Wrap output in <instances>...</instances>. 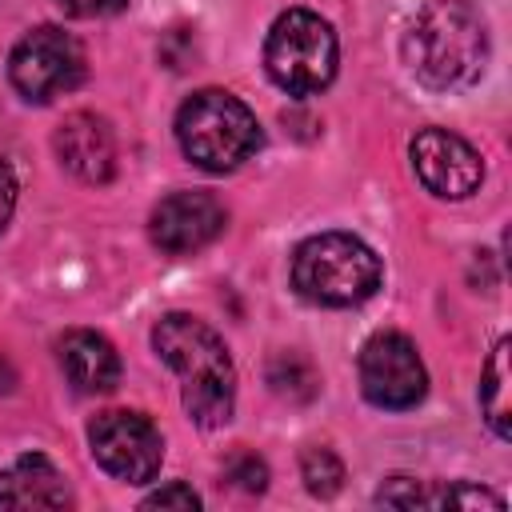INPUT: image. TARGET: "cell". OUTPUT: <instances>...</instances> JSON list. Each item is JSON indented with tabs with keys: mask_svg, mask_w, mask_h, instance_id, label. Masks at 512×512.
Returning <instances> with one entry per match:
<instances>
[{
	"mask_svg": "<svg viewBox=\"0 0 512 512\" xmlns=\"http://www.w3.org/2000/svg\"><path fill=\"white\" fill-rule=\"evenodd\" d=\"M404 64L432 92L480 80L488 64V24L472 0H428L404 32Z\"/></svg>",
	"mask_w": 512,
	"mask_h": 512,
	"instance_id": "cell-1",
	"label": "cell"
},
{
	"mask_svg": "<svg viewBox=\"0 0 512 512\" xmlns=\"http://www.w3.org/2000/svg\"><path fill=\"white\" fill-rule=\"evenodd\" d=\"M152 348L180 376L184 412L200 428H220L236 408V368L216 328L188 312H168L152 328Z\"/></svg>",
	"mask_w": 512,
	"mask_h": 512,
	"instance_id": "cell-2",
	"label": "cell"
},
{
	"mask_svg": "<svg viewBox=\"0 0 512 512\" xmlns=\"http://www.w3.org/2000/svg\"><path fill=\"white\" fill-rule=\"evenodd\" d=\"M176 140L184 156L204 168V172H232L260 148V124L252 108L224 92V88H204L192 92L180 112H176Z\"/></svg>",
	"mask_w": 512,
	"mask_h": 512,
	"instance_id": "cell-3",
	"label": "cell"
},
{
	"mask_svg": "<svg viewBox=\"0 0 512 512\" xmlns=\"http://www.w3.org/2000/svg\"><path fill=\"white\" fill-rule=\"evenodd\" d=\"M292 288L324 308H352L380 288V256L352 232L308 236L292 256Z\"/></svg>",
	"mask_w": 512,
	"mask_h": 512,
	"instance_id": "cell-4",
	"label": "cell"
},
{
	"mask_svg": "<svg viewBox=\"0 0 512 512\" xmlns=\"http://www.w3.org/2000/svg\"><path fill=\"white\" fill-rule=\"evenodd\" d=\"M336 32L308 8H288L272 20L264 40V68L288 96L324 92L336 76Z\"/></svg>",
	"mask_w": 512,
	"mask_h": 512,
	"instance_id": "cell-5",
	"label": "cell"
},
{
	"mask_svg": "<svg viewBox=\"0 0 512 512\" xmlns=\"http://www.w3.org/2000/svg\"><path fill=\"white\" fill-rule=\"evenodd\" d=\"M8 76H12V88L24 100L48 104V100L72 92L84 80V48H80V40L72 32L56 28V24L32 28L12 48Z\"/></svg>",
	"mask_w": 512,
	"mask_h": 512,
	"instance_id": "cell-6",
	"label": "cell"
},
{
	"mask_svg": "<svg viewBox=\"0 0 512 512\" xmlns=\"http://www.w3.org/2000/svg\"><path fill=\"white\" fill-rule=\"evenodd\" d=\"M360 392L368 404L404 412L416 408L428 392V372L416 344L404 332H376L360 348Z\"/></svg>",
	"mask_w": 512,
	"mask_h": 512,
	"instance_id": "cell-7",
	"label": "cell"
},
{
	"mask_svg": "<svg viewBox=\"0 0 512 512\" xmlns=\"http://www.w3.org/2000/svg\"><path fill=\"white\" fill-rule=\"evenodd\" d=\"M88 444L96 464L124 484H148L164 460L160 428L144 412H124V408L100 412L88 424Z\"/></svg>",
	"mask_w": 512,
	"mask_h": 512,
	"instance_id": "cell-8",
	"label": "cell"
},
{
	"mask_svg": "<svg viewBox=\"0 0 512 512\" xmlns=\"http://www.w3.org/2000/svg\"><path fill=\"white\" fill-rule=\"evenodd\" d=\"M408 156H412L420 184L440 200H464L484 180L480 152L448 128H420L408 144Z\"/></svg>",
	"mask_w": 512,
	"mask_h": 512,
	"instance_id": "cell-9",
	"label": "cell"
},
{
	"mask_svg": "<svg viewBox=\"0 0 512 512\" xmlns=\"http://www.w3.org/2000/svg\"><path fill=\"white\" fill-rule=\"evenodd\" d=\"M224 224H228V216H224L220 200L208 192H172L148 216L152 244L164 248L168 256H188V252L208 248L224 232Z\"/></svg>",
	"mask_w": 512,
	"mask_h": 512,
	"instance_id": "cell-10",
	"label": "cell"
},
{
	"mask_svg": "<svg viewBox=\"0 0 512 512\" xmlns=\"http://www.w3.org/2000/svg\"><path fill=\"white\" fill-rule=\"evenodd\" d=\"M52 148L60 164L84 180V184H108L116 176V136L104 116L96 112H72L52 136Z\"/></svg>",
	"mask_w": 512,
	"mask_h": 512,
	"instance_id": "cell-11",
	"label": "cell"
},
{
	"mask_svg": "<svg viewBox=\"0 0 512 512\" xmlns=\"http://www.w3.org/2000/svg\"><path fill=\"white\" fill-rule=\"evenodd\" d=\"M56 360H60L68 384L84 396H100L120 384V356L100 332H88V328L64 332L56 340Z\"/></svg>",
	"mask_w": 512,
	"mask_h": 512,
	"instance_id": "cell-12",
	"label": "cell"
},
{
	"mask_svg": "<svg viewBox=\"0 0 512 512\" xmlns=\"http://www.w3.org/2000/svg\"><path fill=\"white\" fill-rule=\"evenodd\" d=\"M64 504H72V492L52 460L32 452L0 468V508H64Z\"/></svg>",
	"mask_w": 512,
	"mask_h": 512,
	"instance_id": "cell-13",
	"label": "cell"
},
{
	"mask_svg": "<svg viewBox=\"0 0 512 512\" xmlns=\"http://www.w3.org/2000/svg\"><path fill=\"white\" fill-rule=\"evenodd\" d=\"M508 356H512V340H500L484 364V376H480V408H484V420L492 424V432L500 440H512V408H508L512 368H508Z\"/></svg>",
	"mask_w": 512,
	"mask_h": 512,
	"instance_id": "cell-14",
	"label": "cell"
},
{
	"mask_svg": "<svg viewBox=\"0 0 512 512\" xmlns=\"http://www.w3.org/2000/svg\"><path fill=\"white\" fill-rule=\"evenodd\" d=\"M268 384H272L276 396H288V400H312L320 380H316V372H312V364H308L304 356H296V352H280V356L272 360V368H268Z\"/></svg>",
	"mask_w": 512,
	"mask_h": 512,
	"instance_id": "cell-15",
	"label": "cell"
},
{
	"mask_svg": "<svg viewBox=\"0 0 512 512\" xmlns=\"http://www.w3.org/2000/svg\"><path fill=\"white\" fill-rule=\"evenodd\" d=\"M300 476H304V484H308L312 496H324L328 500L344 484V464H340V456L332 448H308L300 456Z\"/></svg>",
	"mask_w": 512,
	"mask_h": 512,
	"instance_id": "cell-16",
	"label": "cell"
},
{
	"mask_svg": "<svg viewBox=\"0 0 512 512\" xmlns=\"http://www.w3.org/2000/svg\"><path fill=\"white\" fill-rule=\"evenodd\" d=\"M428 508H504V500L472 484H448V488L428 492Z\"/></svg>",
	"mask_w": 512,
	"mask_h": 512,
	"instance_id": "cell-17",
	"label": "cell"
},
{
	"mask_svg": "<svg viewBox=\"0 0 512 512\" xmlns=\"http://www.w3.org/2000/svg\"><path fill=\"white\" fill-rule=\"evenodd\" d=\"M224 480L236 484L240 492H264V484H268V468H264L260 456H252V452H236V456L224 464Z\"/></svg>",
	"mask_w": 512,
	"mask_h": 512,
	"instance_id": "cell-18",
	"label": "cell"
},
{
	"mask_svg": "<svg viewBox=\"0 0 512 512\" xmlns=\"http://www.w3.org/2000/svg\"><path fill=\"white\" fill-rule=\"evenodd\" d=\"M376 504H396V508H416V504H428V488H420L412 476H392L380 492H376Z\"/></svg>",
	"mask_w": 512,
	"mask_h": 512,
	"instance_id": "cell-19",
	"label": "cell"
},
{
	"mask_svg": "<svg viewBox=\"0 0 512 512\" xmlns=\"http://www.w3.org/2000/svg\"><path fill=\"white\" fill-rule=\"evenodd\" d=\"M144 508H188V512H196L200 508V496L188 488V484H168V488H156L152 496H144Z\"/></svg>",
	"mask_w": 512,
	"mask_h": 512,
	"instance_id": "cell-20",
	"label": "cell"
},
{
	"mask_svg": "<svg viewBox=\"0 0 512 512\" xmlns=\"http://www.w3.org/2000/svg\"><path fill=\"white\" fill-rule=\"evenodd\" d=\"M68 16H76V20H96V16H112V12H120L128 0H56Z\"/></svg>",
	"mask_w": 512,
	"mask_h": 512,
	"instance_id": "cell-21",
	"label": "cell"
},
{
	"mask_svg": "<svg viewBox=\"0 0 512 512\" xmlns=\"http://www.w3.org/2000/svg\"><path fill=\"white\" fill-rule=\"evenodd\" d=\"M12 208H16V176H12V168L0 160V232H4V224L12 220Z\"/></svg>",
	"mask_w": 512,
	"mask_h": 512,
	"instance_id": "cell-22",
	"label": "cell"
}]
</instances>
